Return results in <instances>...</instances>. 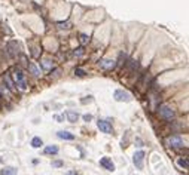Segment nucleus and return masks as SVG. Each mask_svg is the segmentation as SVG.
I'll return each mask as SVG.
<instances>
[{
  "label": "nucleus",
  "mask_w": 189,
  "mask_h": 175,
  "mask_svg": "<svg viewBox=\"0 0 189 175\" xmlns=\"http://www.w3.org/2000/svg\"><path fill=\"white\" fill-rule=\"evenodd\" d=\"M14 79H15V83L21 90H27V82H25V77H24V73L21 71V68H15L14 70Z\"/></svg>",
  "instance_id": "nucleus-1"
},
{
  "label": "nucleus",
  "mask_w": 189,
  "mask_h": 175,
  "mask_svg": "<svg viewBox=\"0 0 189 175\" xmlns=\"http://www.w3.org/2000/svg\"><path fill=\"white\" fill-rule=\"evenodd\" d=\"M158 111H159V116L162 119H165V120H171V119H174V110H173L170 106H167V104H162V106H159V108H158Z\"/></svg>",
  "instance_id": "nucleus-2"
},
{
  "label": "nucleus",
  "mask_w": 189,
  "mask_h": 175,
  "mask_svg": "<svg viewBox=\"0 0 189 175\" xmlns=\"http://www.w3.org/2000/svg\"><path fill=\"white\" fill-rule=\"evenodd\" d=\"M113 98L116 100V101H131V95L127 92V90H122V89H116L113 92Z\"/></svg>",
  "instance_id": "nucleus-3"
},
{
  "label": "nucleus",
  "mask_w": 189,
  "mask_h": 175,
  "mask_svg": "<svg viewBox=\"0 0 189 175\" xmlns=\"http://www.w3.org/2000/svg\"><path fill=\"white\" fill-rule=\"evenodd\" d=\"M143 160H144V152H136L134 153V156H132V162L134 165L137 166L138 169H143Z\"/></svg>",
  "instance_id": "nucleus-4"
},
{
  "label": "nucleus",
  "mask_w": 189,
  "mask_h": 175,
  "mask_svg": "<svg viewBox=\"0 0 189 175\" xmlns=\"http://www.w3.org/2000/svg\"><path fill=\"white\" fill-rule=\"evenodd\" d=\"M98 65L100 68H103V70H113L116 67V61L115 59H110V58H104L101 61H98Z\"/></svg>",
  "instance_id": "nucleus-5"
},
{
  "label": "nucleus",
  "mask_w": 189,
  "mask_h": 175,
  "mask_svg": "<svg viewBox=\"0 0 189 175\" xmlns=\"http://www.w3.org/2000/svg\"><path fill=\"white\" fill-rule=\"evenodd\" d=\"M97 128L101 131V132H104V134H112V125H110L107 120L100 119L97 122Z\"/></svg>",
  "instance_id": "nucleus-6"
},
{
  "label": "nucleus",
  "mask_w": 189,
  "mask_h": 175,
  "mask_svg": "<svg viewBox=\"0 0 189 175\" xmlns=\"http://www.w3.org/2000/svg\"><path fill=\"white\" fill-rule=\"evenodd\" d=\"M100 166H103L104 169L110 171V172H113L115 171V165H113V162H112V159H109V157H101L100 159Z\"/></svg>",
  "instance_id": "nucleus-7"
},
{
  "label": "nucleus",
  "mask_w": 189,
  "mask_h": 175,
  "mask_svg": "<svg viewBox=\"0 0 189 175\" xmlns=\"http://www.w3.org/2000/svg\"><path fill=\"white\" fill-rule=\"evenodd\" d=\"M168 144H170V147L179 148V147H183V140H182L179 135H173L168 138Z\"/></svg>",
  "instance_id": "nucleus-8"
},
{
  "label": "nucleus",
  "mask_w": 189,
  "mask_h": 175,
  "mask_svg": "<svg viewBox=\"0 0 189 175\" xmlns=\"http://www.w3.org/2000/svg\"><path fill=\"white\" fill-rule=\"evenodd\" d=\"M57 136H58V138H61V140H69V141L75 140V135H73V134H70V132H67V131H58Z\"/></svg>",
  "instance_id": "nucleus-9"
},
{
  "label": "nucleus",
  "mask_w": 189,
  "mask_h": 175,
  "mask_svg": "<svg viewBox=\"0 0 189 175\" xmlns=\"http://www.w3.org/2000/svg\"><path fill=\"white\" fill-rule=\"evenodd\" d=\"M66 116H67V119H69L70 123H75L76 120L79 119V114L76 113V111H73V110H69V111H66Z\"/></svg>",
  "instance_id": "nucleus-10"
},
{
  "label": "nucleus",
  "mask_w": 189,
  "mask_h": 175,
  "mask_svg": "<svg viewBox=\"0 0 189 175\" xmlns=\"http://www.w3.org/2000/svg\"><path fill=\"white\" fill-rule=\"evenodd\" d=\"M58 147L57 146H48L45 147V154H57Z\"/></svg>",
  "instance_id": "nucleus-11"
},
{
  "label": "nucleus",
  "mask_w": 189,
  "mask_h": 175,
  "mask_svg": "<svg viewBox=\"0 0 189 175\" xmlns=\"http://www.w3.org/2000/svg\"><path fill=\"white\" fill-rule=\"evenodd\" d=\"M29 70H30V73L33 74V76H36V77H37V76H40L39 68L36 67V65L33 64V62H30V64H29Z\"/></svg>",
  "instance_id": "nucleus-12"
},
{
  "label": "nucleus",
  "mask_w": 189,
  "mask_h": 175,
  "mask_svg": "<svg viewBox=\"0 0 189 175\" xmlns=\"http://www.w3.org/2000/svg\"><path fill=\"white\" fill-rule=\"evenodd\" d=\"M2 175H17V169L12 166H8L5 169H2Z\"/></svg>",
  "instance_id": "nucleus-13"
},
{
  "label": "nucleus",
  "mask_w": 189,
  "mask_h": 175,
  "mask_svg": "<svg viewBox=\"0 0 189 175\" xmlns=\"http://www.w3.org/2000/svg\"><path fill=\"white\" fill-rule=\"evenodd\" d=\"M43 146V141L40 140L39 136H35L33 140H31V147H35V148H39V147Z\"/></svg>",
  "instance_id": "nucleus-14"
},
{
  "label": "nucleus",
  "mask_w": 189,
  "mask_h": 175,
  "mask_svg": "<svg viewBox=\"0 0 189 175\" xmlns=\"http://www.w3.org/2000/svg\"><path fill=\"white\" fill-rule=\"evenodd\" d=\"M5 82L8 83V88H9L11 90L15 89V86H14V83H12V80H11V76H9V73H6V74H5Z\"/></svg>",
  "instance_id": "nucleus-15"
},
{
  "label": "nucleus",
  "mask_w": 189,
  "mask_h": 175,
  "mask_svg": "<svg viewBox=\"0 0 189 175\" xmlns=\"http://www.w3.org/2000/svg\"><path fill=\"white\" fill-rule=\"evenodd\" d=\"M177 165H179V166H182V168H185V169H188V166H189V165H188V159H182V157L177 159Z\"/></svg>",
  "instance_id": "nucleus-16"
},
{
  "label": "nucleus",
  "mask_w": 189,
  "mask_h": 175,
  "mask_svg": "<svg viewBox=\"0 0 189 175\" xmlns=\"http://www.w3.org/2000/svg\"><path fill=\"white\" fill-rule=\"evenodd\" d=\"M79 37H80V39H79V42H80V43H82V45H86V43L89 42V37H88L86 34H80Z\"/></svg>",
  "instance_id": "nucleus-17"
},
{
  "label": "nucleus",
  "mask_w": 189,
  "mask_h": 175,
  "mask_svg": "<svg viewBox=\"0 0 189 175\" xmlns=\"http://www.w3.org/2000/svg\"><path fill=\"white\" fill-rule=\"evenodd\" d=\"M127 59V55L124 54V52H121L119 54V59H118V64L116 65H122V61H125Z\"/></svg>",
  "instance_id": "nucleus-18"
},
{
  "label": "nucleus",
  "mask_w": 189,
  "mask_h": 175,
  "mask_svg": "<svg viewBox=\"0 0 189 175\" xmlns=\"http://www.w3.org/2000/svg\"><path fill=\"white\" fill-rule=\"evenodd\" d=\"M75 74H76V76H79V77H84L86 73L84 71V70H82V68H76V70H75Z\"/></svg>",
  "instance_id": "nucleus-19"
},
{
  "label": "nucleus",
  "mask_w": 189,
  "mask_h": 175,
  "mask_svg": "<svg viewBox=\"0 0 189 175\" xmlns=\"http://www.w3.org/2000/svg\"><path fill=\"white\" fill-rule=\"evenodd\" d=\"M75 54L76 57H80V55H84V48H78V49H75Z\"/></svg>",
  "instance_id": "nucleus-20"
},
{
  "label": "nucleus",
  "mask_w": 189,
  "mask_h": 175,
  "mask_svg": "<svg viewBox=\"0 0 189 175\" xmlns=\"http://www.w3.org/2000/svg\"><path fill=\"white\" fill-rule=\"evenodd\" d=\"M63 166V162L61 160H55V162H52V168H61Z\"/></svg>",
  "instance_id": "nucleus-21"
},
{
  "label": "nucleus",
  "mask_w": 189,
  "mask_h": 175,
  "mask_svg": "<svg viewBox=\"0 0 189 175\" xmlns=\"http://www.w3.org/2000/svg\"><path fill=\"white\" fill-rule=\"evenodd\" d=\"M60 28H70V23H58Z\"/></svg>",
  "instance_id": "nucleus-22"
},
{
  "label": "nucleus",
  "mask_w": 189,
  "mask_h": 175,
  "mask_svg": "<svg viewBox=\"0 0 189 175\" xmlns=\"http://www.w3.org/2000/svg\"><path fill=\"white\" fill-rule=\"evenodd\" d=\"M51 61H49V59H45V61H43V67L45 68H51Z\"/></svg>",
  "instance_id": "nucleus-23"
},
{
  "label": "nucleus",
  "mask_w": 189,
  "mask_h": 175,
  "mask_svg": "<svg viewBox=\"0 0 189 175\" xmlns=\"http://www.w3.org/2000/svg\"><path fill=\"white\" fill-rule=\"evenodd\" d=\"M84 120H85V122H89V120H92V116L91 114H85V116H84Z\"/></svg>",
  "instance_id": "nucleus-24"
},
{
  "label": "nucleus",
  "mask_w": 189,
  "mask_h": 175,
  "mask_svg": "<svg viewBox=\"0 0 189 175\" xmlns=\"http://www.w3.org/2000/svg\"><path fill=\"white\" fill-rule=\"evenodd\" d=\"M88 100H82V104H86V102H92V96H86Z\"/></svg>",
  "instance_id": "nucleus-25"
},
{
  "label": "nucleus",
  "mask_w": 189,
  "mask_h": 175,
  "mask_svg": "<svg viewBox=\"0 0 189 175\" xmlns=\"http://www.w3.org/2000/svg\"><path fill=\"white\" fill-rule=\"evenodd\" d=\"M66 175H78L76 171H69V172H66Z\"/></svg>",
  "instance_id": "nucleus-26"
},
{
  "label": "nucleus",
  "mask_w": 189,
  "mask_h": 175,
  "mask_svg": "<svg viewBox=\"0 0 189 175\" xmlns=\"http://www.w3.org/2000/svg\"><path fill=\"white\" fill-rule=\"evenodd\" d=\"M55 120H58V122H61V120H63V117H61V116H55Z\"/></svg>",
  "instance_id": "nucleus-27"
}]
</instances>
